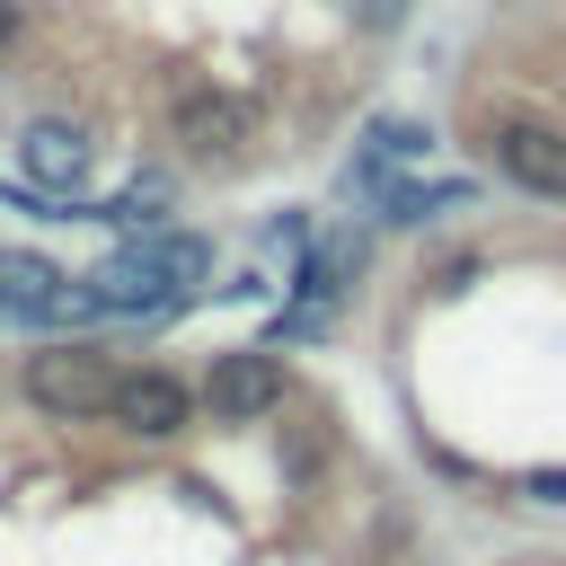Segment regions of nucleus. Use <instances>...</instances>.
I'll use <instances>...</instances> for the list:
<instances>
[{
	"label": "nucleus",
	"mask_w": 566,
	"mask_h": 566,
	"mask_svg": "<svg viewBox=\"0 0 566 566\" xmlns=\"http://www.w3.org/2000/svg\"><path fill=\"white\" fill-rule=\"evenodd\" d=\"M212 274V248L195 239V230H142L133 248H115L88 283H97V301L106 310H168L177 292H195Z\"/></svg>",
	"instance_id": "nucleus-1"
},
{
	"label": "nucleus",
	"mask_w": 566,
	"mask_h": 566,
	"mask_svg": "<svg viewBox=\"0 0 566 566\" xmlns=\"http://www.w3.org/2000/svg\"><path fill=\"white\" fill-rule=\"evenodd\" d=\"M115 371H106V354H88V345H53V354H27V398L44 407V416H62V424H80V416H115Z\"/></svg>",
	"instance_id": "nucleus-2"
},
{
	"label": "nucleus",
	"mask_w": 566,
	"mask_h": 566,
	"mask_svg": "<svg viewBox=\"0 0 566 566\" xmlns=\"http://www.w3.org/2000/svg\"><path fill=\"white\" fill-rule=\"evenodd\" d=\"M248 142H256V106L239 88H186L177 97V150L186 159L230 168V159H248Z\"/></svg>",
	"instance_id": "nucleus-3"
},
{
	"label": "nucleus",
	"mask_w": 566,
	"mask_h": 566,
	"mask_svg": "<svg viewBox=\"0 0 566 566\" xmlns=\"http://www.w3.org/2000/svg\"><path fill=\"white\" fill-rule=\"evenodd\" d=\"M203 407L221 416V424H256V416H274L283 407V363L274 354H221L212 371H203Z\"/></svg>",
	"instance_id": "nucleus-4"
},
{
	"label": "nucleus",
	"mask_w": 566,
	"mask_h": 566,
	"mask_svg": "<svg viewBox=\"0 0 566 566\" xmlns=\"http://www.w3.org/2000/svg\"><path fill=\"white\" fill-rule=\"evenodd\" d=\"M495 168L522 195H566V133L539 124V115H504L495 124Z\"/></svg>",
	"instance_id": "nucleus-5"
},
{
	"label": "nucleus",
	"mask_w": 566,
	"mask_h": 566,
	"mask_svg": "<svg viewBox=\"0 0 566 566\" xmlns=\"http://www.w3.org/2000/svg\"><path fill=\"white\" fill-rule=\"evenodd\" d=\"M424 150H433V133H424V124H407V115H380V124L363 133L354 168H345V195H371V203H380V195L398 186V168H416Z\"/></svg>",
	"instance_id": "nucleus-6"
},
{
	"label": "nucleus",
	"mask_w": 566,
	"mask_h": 566,
	"mask_svg": "<svg viewBox=\"0 0 566 566\" xmlns=\"http://www.w3.org/2000/svg\"><path fill=\"white\" fill-rule=\"evenodd\" d=\"M115 424H124V433H142V442H168V433H186V424H195V398H186L168 371H133V380L115 389Z\"/></svg>",
	"instance_id": "nucleus-7"
},
{
	"label": "nucleus",
	"mask_w": 566,
	"mask_h": 566,
	"mask_svg": "<svg viewBox=\"0 0 566 566\" xmlns=\"http://www.w3.org/2000/svg\"><path fill=\"white\" fill-rule=\"evenodd\" d=\"M18 168H27L35 186L71 195V186L88 177V133H80V124H53V115H44V124H27V133H18Z\"/></svg>",
	"instance_id": "nucleus-8"
},
{
	"label": "nucleus",
	"mask_w": 566,
	"mask_h": 566,
	"mask_svg": "<svg viewBox=\"0 0 566 566\" xmlns=\"http://www.w3.org/2000/svg\"><path fill=\"white\" fill-rule=\"evenodd\" d=\"M442 203H469V186H460V177H442V186H389V195H380V212H389V221H424V212H442Z\"/></svg>",
	"instance_id": "nucleus-9"
},
{
	"label": "nucleus",
	"mask_w": 566,
	"mask_h": 566,
	"mask_svg": "<svg viewBox=\"0 0 566 566\" xmlns=\"http://www.w3.org/2000/svg\"><path fill=\"white\" fill-rule=\"evenodd\" d=\"M336 292H345V248H318V256L301 265V310L318 318V310H327Z\"/></svg>",
	"instance_id": "nucleus-10"
},
{
	"label": "nucleus",
	"mask_w": 566,
	"mask_h": 566,
	"mask_svg": "<svg viewBox=\"0 0 566 566\" xmlns=\"http://www.w3.org/2000/svg\"><path fill=\"white\" fill-rule=\"evenodd\" d=\"M522 495H539V504H566V469H531V478H522Z\"/></svg>",
	"instance_id": "nucleus-11"
},
{
	"label": "nucleus",
	"mask_w": 566,
	"mask_h": 566,
	"mask_svg": "<svg viewBox=\"0 0 566 566\" xmlns=\"http://www.w3.org/2000/svg\"><path fill=\"white\" fill-rule=\"evenodd\" d=\"M9 27H18V9H9V0H0V35H9Z\"/></svg>",
	"instance_id": "nucleus-12"
},
{
	"label": "nucleus",
	"mask_w": 566,
	"mask_h": 566,
	"mask_svg": "<svg viewBox=\"0 0 566 566\" xmlns=\"http://www.w3.org/2000/svg\"><path fill=\"white\" fill-rule=\"evenodd\" d=\"M371 9H380V18H389V0H371Z\"/></svg>",
	"instance_id": "nucleus-13"
}]
</instances>
